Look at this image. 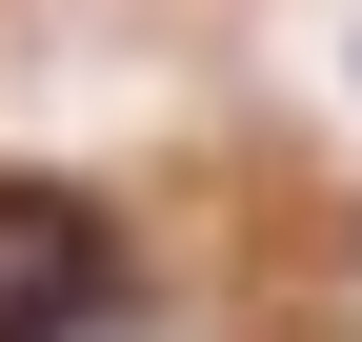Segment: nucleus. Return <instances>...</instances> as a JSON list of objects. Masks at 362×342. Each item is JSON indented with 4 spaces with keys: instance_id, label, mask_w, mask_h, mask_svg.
Segmentation results:
<instances>
[{
    "instance_id": "1",
    "label": "nucleus",
    "mask_w": 362,
    "mask_h": 342,
    "mask_svg": "<svg viewBox=\"0 0 362 342\" xmlns=\"http://www.w3.org/2000/svg\"><path fill=\"white\" fill-rule=\"evenodd\" d=\"M121 282L141 262H121V222L81 182H0V342H101Z\"/></svg>"
}]
</instances>
